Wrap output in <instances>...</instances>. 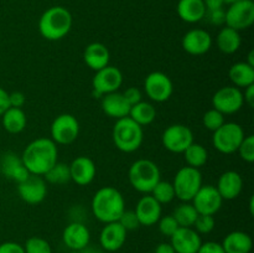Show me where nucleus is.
I'll use <instances>...</instances> for the list:
<instances>
[{"instance_id": "nucleus-1", "label": "nucleus", "mask_w": 254, "mask_h": 253, "mask_svg": "<svg viewBox=\"0 0 254 253\" xmlns=\"http://www.w3.org/2000/svg\"><path fill=\"white\" fill-rule=\"evenodd\" d=\"M57 146L52 139L39 138L29 144L21 159L30 174L44 176L57 163Z\"/></svg>"}, {"instance_id": "nucleus-2", "label": "nucleus", "mask_w": 254, "mask_h": 253, "mask_svg": "<svg viewBox=\"0 0 254 253\" xmlns=\"http://www.w3.org/2000/svg\"><path fill=\"white\" fill-rule=\"evenodd\" d=\"M126 210L124 197L112 186L102 188L92 198V212L97 220L103 223L116 222Z\"/></svg>"}, {"instance_id": "nucleus-3", "label": "nucleus", "mask_w": 254, "mask_h": 253, "mask_svg": "<svg viewBox=\"0 0 254 253\" xmlns=\"http://www.w3.org/2000/svg\"><path fill=\"white\" fill-rule=\"evenodd\" d=\"M72 27V15L66 7L52 6L42 14L39 21V30L42 37L51 41L61 40Z\"/></svg>"}, {"instance_id": "nucleus-4", "label": "nucleus", "mask_w": 254, "mask_h": 253, "mask_svg": "<svg viewBox=\"0 0 254 253\" xmlns=\"http://www.w3.org/2000/svg\"><path fill=\"white\" fill-rule=\"evenodd\" d=\"M143 126L129 117L117 119L113 126V141L117 148L124 153H133L143 143Z\"/></svg>"}, {"instance_id": "nucleus-5", "label": "nucleus", "mask_w": 254, "mask_h": 253, "mask_svg": "<svg viewBox=\"0 0 254 253\" xmlns=\"http://www.w3.org/2000/svg\"><path fill=\"white\" fill-rule=\"evenodd\" d=\"M160 181V170L154 161L139 159L129 169V183L136 191L150 193L154 186Z\"/></svg>"}, {"instance_id": "nucleus-6", "label": "nucleus", "mask_w": 254, "mask_h": 253, "mask_svg": "<svg viewBox=\"0 0 254 253\" xmlns=\"http://www.w3.org/2000/svg\"><path fill=\"white\" fill-rule=\"evenodd\" d=\"M173 186L176 197L189 202L202 186V176L200 170L191 166H184L176 173Z\"/></svg>"}, {"instance_id": "nucleus-7", "label": "nucleus", "mask_w": 254, "mask_h": 253, "mask_svg": "<svg viewBox=\"0 0 254 253\" xmlns=\"http://www.w3.org/2000/svg\"><path fill=\"white\" fill-rule=\"evenodd\" d=\"M245 139V131L237 123H223L216 131H213L212 143L220 153L233 154L238 150Z\"/></svg>"}, {"instance_id": "nucleus-8", "label": "nucleus", "mask_w": 254, "mask_h": 253, "mask_svg": "<svg viewBox=\"0 0 254 253\" xmlns=\"http://www.w3.org/2000/svg\"><path fill=\"white\" fill-rule=\"evenodd\" d=\"M79 133V123L72 114L64 113L55 118L51 124V139L56 144L73 143Z\"/></svg>"}, {"instance_id": "nucleus-9", "label": "nucleus", "mask_w": 254, "mask_h": 253, "mask_svg": "<svg viewBox=\"0 0 254 253\" xmlns=\"http://www.w3.org/2000/svg\"><path fill=\"white\" fill-rule=\"evenodd\" d=\"M226 25L237 31L248 29L254 22V2L252 0H240L231 4L226 11Z\"/></svg>"}, {"instance_id": "nucleus-10", "label": "nucleus", "mask_w": 254, "mask_h": 253, "mask_svg": "<svg viewBox=\"0 0 254 253\" xmlns=\"http://www.w3.org/2000/svg\"><path fill=\"white\" fill-rule=\"evenodd\" d=\"M245 104L243 93L238 87L226 86L218 89L212 97L213 108L226 116L237 113Z\"/></svg>"}, {"instance_id": "nucleus-11", "label": "nucleus", "mask_w": 254, "mask_h": 253, "mask_svg": "<svg viewBox=\"0 0 254 253\" xmlns=\"http://www.w3.org/2000/svg\"><path fill=\"white\" fill-rule=\"evenodd\" d=\"M163 145L171 153H184L193 143V134L184 124H173L163 133Z\"/></svg>"}, {"instance_id": "nucleus-12", "label": "nucleus", "mask_w": 254, "mask_h": 253, "mask_svg": "<svg viewBox=\"0 0 254 253\" xmlns=\"http://www.w3.org/2000/svg\"><path fill=\"white\" fill-rule=\"evenodd\" d=\"M122 83H123V74L121 69L114 66H109V64L104 68L96 71V74L92 79L94 96L103 97L104 94L117 92Z\"/></svg>"}, {"instance_id": "nucleus-13", "label": "nucleus", "mask_w": 254, "mask_h": 253, "mask_svg": "<svg viewBox=\"0 0 254 253\" xmlns=\"http://www.w3.org/2000/svg\"><path fill=\"white\" fill-rule=\"evenodd\" d=\"M144 88L149 98L154 102H165L171 97L174 91L173 82L168 74L163 72H151L144 81Z\"/></svg>"}, {"instance_id": "nucleus-14", "label": "nucleus", "mask_w": 254, "mask_h": 253, "mask_svg": "<svg viewBox=\"0 0 254 253\" xmlns=\"http://www.w3.org/2000/svg\"><path fill=\"white\" fill-rule=\"evenodd\" d=\"M193 207L200 215H215L222 206V197L213 185H202L192 200Z\"/></svg>"}, {"instance_id": "nucleus-15", "label": "nucleus", "mask_w": 254, "mask_h": 253, "mask_svg": "<svg viewBox=\"0 0 254 253\" xmlns=\"http://www.w3.org/2000/svg\"><path fill=\"white\" fill-rule=\"evenodd\" d=\"M17 192L22 201L29 205H37L42 202L47 195L46 181L40 175L30 174L29 178L17 184Z\"/></svg>"}, {"instance_id": "nucleus-16", "label": "nucleus", "mask_w": 254, "mask_h": 253, "mask_svg": "<svg viewBox=\"0 0 254 253\" xmlns=\"http://www.w3.org/2000/svg\"><path fill=\"white\" fill-rule=\"evenodd\" d=\"M170 240L176 253H197L202 243L200 235L192 227H179Z\"/></svg>"}, {"instance_id": "nucleus-17", "label": "nucleus", "mask_w": 254, "mask_h": 253, "mask_svg": "<svg viewBox=\"0 0 254 253\" xmlns=\"http://www.w3.org/2000/svg\"><path fill=\"white\" fill-rule=\"evenodd\" d=\"M127 240V231L118 221L106 223L99 235V243L102 248L108 252L121 250Z\"/></svg>"}, {"instance_id": "nucleus-18", "label": "nucleus", "mask_w": 254, "mask_h": 253, "mask_svg": "<svg viewBox=\"0 0 254 253\" xmlns=\"http://www.w3.org/2000/svg\"><path fill=\"white\" fill-rule=\"evenodd\" d=\"M211 46H212V37L205 30H190L183 37V49L193 56L206 54L211 49Z\"/></svg>"}, {"instance_id": "nucleus-19", "label": "nucleus", "mask_w": 254, "mask_h": 253, "mask_svg": "<svg viewBox=\"0 0 254 253\" xmlns=\"http://www.w3.org/2000/svg\"><path fill=\"white\" fill-rule=\"evenodd\" d=\"M62 240L66 247L71 251H79L87 247L91 241V233L88 227L81 222H71L62 233Z\"/></svg>"}, {"instance_id": "nucleus-20", "label": "nucleus", "mask_w": 254, "mask_h": 253, "mask_svg": "<svg viewBox=\"0 0 254 253\" xmlns=\"http://www.w3.org/2000/svg\"><path fill=\"white\" fill-rule=\"evenodd\" d=\"M0 170L5 178L16 181L17 184L24 181L30 175L29 170L22 163L21 156L16 155L12 151H7L2 155L1 161H0Z\"/></svg>"}, {"instance_id": "nucleus-21", "label": "nucleus", "mask_w": 254, "mask_h": 253, "mask_svg": "<svg viewBox=\"0 0 254 253\" xmlns=\"http://www.w3.org/2000/svg\"><path fill=\"white\" fill-rule=\"evenodd\" d=\"M134 212L140 226H153L158 223L161 217V203H159L151 195L143 196L136 203Z\"/></svg>"}, {"instance_id": "nucleus-22", "label": "nucleus", "mask_w": 254, "mask_h": 253, "mask_svg": "<svg viewBox=\"0 0 254 253\" xmlns=\"http://www.w3.org/2000/svg\"><path fill=\"white\" fill-rule=\"evenodd\" d=\"M71 180L77 185L86 186L93 181L96 176V164L88 156H78L69 164Z\"/></svg>"}, {"instance_id": "nucleus-23", "label": "nucleus", "mask_w": 254, "mask_h": 253, "mask_svg": "<svg viewBox=\"0 0 254 253\" xmlns=\"http://www.w3.org/2000/svg\"><path fill=\"white\" fill-rule=\"evenodd\" d=\"M243 180L242 176L237 171L228 170L223 173L218 179L216 189L221 195L222 200H235L242 191Z\"/></svg>"}, {"instance_id": "nucleus-24", "label": "nucleus", "mask_w": 254, "mask_h": 253, "mask_svg": "<svg viewBox=\"0 0 254 253\" xmlns=\"http://www.w3.org/2000/svg\"><path fill=\"white\" fill-rule=\"evenodd\" d=\"M130 108L131 106L124 98L123 93H119V92L104 94L102 98V109L107 116L112 118L121 119L128 117Z\"/></svg>"}, {"instance_id": "nucleus-25", "label": "nucleus", "mask_w": 254, "mask_h": 253, "mask_svg": "<svg viewBox=\"0 0 254 253\" xmlns=\"http://www.w3.org/2000/svg\"><path fill=\"white\" fill-rule=\"evenodd\" d=\"M109 50L106 45L101 42H92L86 47L83 54V60L87 66L93 71L104 68L109 64Z\"/></svg>"}, {"instance_id": "nucleus-26", "label": "nucleus", "mask_w": 254, "mask_h": 253, "mask_svg": "<svg viewBox=\"0 0 254 253\" xmlns=\"http://www.w3.org/2000/svg\"><path fill=\"white\" fill-rule=\"evenodd\" d=\"M221 245L225 253H250L253 247V241L248 233L243 231H233L223 238Z\"/></svg>"}, {"instance_id": "nucleus-27", "label": "nucleus", "mask_w": 254, "mask_h": 253, "mask_svg": "<svg viewBox=\"0 0 254 253\" xmlns=\"http://www.w3.org/2000/svg\"><path fill=\"white\" fill-rule=\"evenodd\" d=\"M178 14L186 22H197L206 15L203 0H180L178 4Z\"/></svg>"}, {"instance_id": "nucleus-28", "label": "nucleus", "mask_w": 254, "mask_h": 253, "mask_svg": "<svg viewBox=\"0 0 254 253\" xmlns=\"http://www.w3.org/2000/svg\"><path fill=\"white\" fill-rule=\"evenodd\" d=\"M230 79L236 87H246L254 84V67L247 62H238L230 68Z\"/></svg>"}, {"instance_id": "nucleus-29", "label": "nucleus", "mask_w": 254, "mask_h": 253, "mask_svg": "<svg viewBox=\"0 0 254 253\" xmlns=\"http://www.w3.org/2000/svg\"><path fill=\"white\" fill-rule=\"evenodd\" d=\"M2 126L6 131L11 134H19L25 129L27 123L26 114L21 108H14L10 107L4 114H2Z\"/></svg>"}, {"instance_id": "nucleus-30", "label": "nucleus", "mask_w": 254, "mask_h": 253, "mask_svg": "<svg viewBox=\"0 0 254 253\" xmlns=\"http://www.w3.org/2000/svg\"><path fill=\"white\" fill-rule=\"evenodd\" d=\"M217 47L223 54H235L241 47L240 32L235 29L226 26L217 35Z\"/></svg>"}, {"instance_id": "nucleus-31", "label": "nucleus", "mask_w": 254, "mask_h": 253, "mask_svg": "<svg viewBox=\"0 0 254 253\" xmlns=\"http://www.w3.org/2000/svg\"><path fill=\"white\" fill-rule=\"evenodd\" d=\"M128 117L133 119L140 126H148V124L153 123L154 119H155L156 109L151 103L141 101L131 106Z\"/></svg>"}, {"instance_id": "nucleus-32", "label": "nucleus", "mask_w": 254, "mask_h": 253, "mask_svg": "<svg viewBox=\"0 0 254 253\" xmlns=\"http://www.w3.org/2000/svg\"><path fill=\"white\" fill-rule=\"evenodd\" d=\"M184 155H185L188 166L195 169H200L201 166L205 165L208 159V153L205 146H202L198 143H195V141L184 151Z\"/></svg>"}, {"instance_id": "nucleus-33", "label": "nucleus", "mask_w": 254, "mask_h": 253, "mask_svg": "<svg viewBox=\"0 0 254 253\" xmlns=\"http://www.w3.org/2000/svg\"><path fill=\"white\" fill-rule=\"evenodd\" d=\"M173 216L180 227H192L196 218H197L198 212L193 207L192 203L184 202L175 208Z\"/></svg>"}, {"instance_id": "nucleus-34", "label": "nucleus", "mask_w": 254, "mask_h": 253, "mask_svg": "<svg viewBox=\"0 0 254 253\" xmlns=\"http://www.w3.org/2000/svg\"><path fill=\"white\" fill-rule=\"evenodd\" d=\"M44 176L47 183L56 184V185H64V184L68 183L71 180L69 165L57 161Z\"/></svg>"}, {"instance_id": "nucleus-35", "label": "nucleus", "mask_w": 254, "mask_h": 253, "mask_svg": "<svg viewBox=\"0 0 254 253\" xmlns=\"http://www.w3.org/2000/svg\"><path fill=\"white\" fill-rule=\"evenodd\" d=\"M151 196L158 201L159 203H169L175 197V190L173 184L169 181H159L154 189L151 190Z\"/></svg>"}, {"instance_id": "nucleus-36", "label": "nucleus", "mask_w": 254, "mask_h": 253, "mask_svg": "<svg viewBox=\"0 0 254 253\" xmlns=\"http://www.w3.org/2000/svg\"><path fill=\"white\" fill-rule=\"evenodd\" d=\"M25 253H52L50 243L42 237H30L24 246Z\"/></svg>"}, {"instance_id": "nucleus-37", "label": "nucleus", "mask_w": 254, "mask_h": 253, "mask_svg": "<svg viewBox=\"0 0 254 253\" xmlns=\"http://www.w3.org/2000/svg\"><path fill=\"white\" fill-rule=\"evenodd\" d=\"M203 126L211 131H216L223 123H225V116L217 109L212 108L203 114Z\"/></svg>"}, {"instance_id": "nucleus-38", "label": "nucleus", "mask_w": 254, "mask_h": 253, "mask_svg": "<svg viewBox=\"0 0 254 253\" xmlns=\"http://www.w3.org/2000/svg\"><path fill=\"white\" fill-rule=\"evenodd\" d=\"M215 225L216 221L212 215H200V213H198L197 218H196L192 227H195L193 230H195L198 235H207V233L212 232L213 228H215Z\"/></svg>"}, {"instance_id": "nucleus-39", "label": "nucleus", "mask_w": 254, "mask_h": 253, "mask_svg": "<svg viewBox=\"0 0 254 253\" xmlns=\"http://www.w3.org/2000/svg\"><path fill=\"white\" fill-rule=\"evenodd\" d=\"M241 158L247 163H253L254 161V135L245 136V139L241 143L238 148Z\"/></svg>"}, {"instance_id": "nucleus-40", "label": "nucleus", "mask_w": 254, "mask_h": 253, "mask_svg": "<svg viewBox=\"0 0 254 253\" xmlns=\"http://www.w3.org/2000/svg\"><path fill=\"white\" fill-rule=\"evenodd\" d=\"M159 222V231L161 232V235L166 236V237H171L174 233L178 231V228L180 226L178 225L176 220L174 218L173 215L164 216V217H160Z\"/></svg>"}, {"instance_id": "nucleus-41", "label": "nucleus", "mask_w": 254, "mask_h": 253, "mask_svg": "<svg viewBox=\"0 0 254 253\" xmlns=\"http://www.w3.org/2000/svg\"><path fill=\"white\" fill-rule=\"evenodd\" d=\"M118 222L126 228V231H133L136 230V228L140 226V222H139L138 217H136L135 212L134 211H129V210H124V212L122 213V216L119 217Z\"/></svg>"}, {"instance_id": "nucleus-42", "label": "nucleus", "mask_w": 254, "mask_h": 253, "mask_svg": "<svg viewBox=\"0 0 254 253\" xmlns=\"http://www.w3.org/2000/svg\"><path fill=\"white\" fill-rule=\"evenodd\" d=\"M197 253H225V250H223L221 243L213 242V241H208V242L201 243Z\"/></svg>"}, {"instance_id": "nucleus-43", "label": "nucleus", "mask_w": 254, "mask_h": 253, "mask_svg": "<svg viewBox=\"0 0 254 253\" xmlns=\"http://www.w3.org/2000/svg\"><path fill=\"white\" fill-rule=\"evenodd\" d=\"M123 96L130 106H134V104L141 102V92L138 88H135V87H130V88L127 89L123 93Z\"/></svg>"}, {"instance_id": "nucleus-44", "label": "nucleus", "mask_w": 254, "mask_h": 253, "mask_svg": "<svg viewBox=\"0 0 254 253\" xmlns=\"http://www.w3.org/2000/svg\"><path fill=\"white\" fill-rule=\"evenodd\" d=\"M0 253H25V250L24 246L9 241L0 245Z\"/></svg>"}, {"instance_id": "nucleus-45", "label": "nucleus", "mask_w": 254, "mask_h": 253, "mask_svg": "<svg viewBox=\"0 0 254 253\" xmlns=\"http://www.w3.org/2000/svg\"><path fill=\"white\" fill-rule=\"evenodd\" d=\"M208 12V20L211 24L213 25H222L226 21V11L223 9L212 10V11H206Z\"/></svg>"}, {"instance_id": "nucleus-46", "label": "nucleus", "mask_w": 254, "mask_h": 253, "mask_svg": "<svg viewBox=\"0 0 254 253\" xmlns=\"http://www.w3.org/2000/svg\"><path fill=\"white\" fill-rule=\"evenodd\" d=\"M25 102H26V98H25L24 93H21V92H12V93H9L10 107L21 108L25 104Z\"/></svg>"}, {"instance_id": "nucleus-47", "label": "nucleus", "mask_w": 254, "mask_h": 253, "mask_svg": "<svg viewBox=\"0 0 254 253\" xmlns=\"http://www.w3.org/2000/svg\"><path fill=\"white\" fill-rule=\"evenodd\" d=\"M9 108V93H7L4 88L0 87V116H2Z\"/></svg>"}, {"instance_id": "nucleus-48", "label": "nucleus", "mask_w": 254, "mask_h": 253, "mask_svg": "<svg viewBox=\"0 0 254 253\" xmlns=\"http://www.w3.org/2000/svg\"><path fill=\"white\" fill-rule=\"evenodd\" d=\"M243 99L250 107L254 106V84L246 87V91L243 93Z\"/></svg>"}, {"instance_id": "nucleus-49", "label": "nucleus", "mask_w": 254, "mask_h": 253, "mask_svg": "<svg viewBox=\"0 0 254 253\" xmlns=\"http://www.w3.org/2000/svg\"><path fill=\"white\" fill-rule=\"evenodd\" d=\"M206 6V11H212V10L222 9L225 1L223 0H203Z\"/></svg>"}, {"instance_id": "nucleus-50", "label": "nucleus", "mask_w": 254, "mask_h": 253, "mask_svg": "<svg viewBox=\"0 0 254 253\" xmlns=\"http://www.w3.org/2000/svg\"><path fill=\"white\" fill-rule=\"evenodd\" d=\"M155 253H176L170 243H160L155 248Z\"/></svg>"}, {"instance_id": "nucleus-51", "label": "nucleus", "mask_w": 254, "mask_h": 253, "mask_svg": "<svg viewBox=\"0 0 254 253\" xmlns=\"http://www.w3.org/2000/svg\"><path fill=\"white\" fill-rule=\"evenodd\" d=\"M73 253H102L98 248H94V247H89V245L87 247L82 248L79 251H72Z\"/></svg>"}, {"instance_id": "nucleus-52", "label": "nucleus", "mask_w": 254, "mask_h": 253, "mask_svg": "<svg viewBox=\"0 0 254 253\" xmlns=\"http://www.w3.org/2000/svg\"><path fill=\"white\" fill-rule=\"evenodd\" d=\"M225 2H227V4H233V2L236 1H240V0H223Z\"/></svg>"}]
</instances>
